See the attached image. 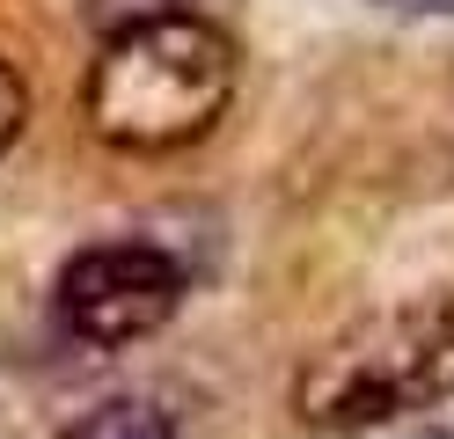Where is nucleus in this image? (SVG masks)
<instances>
[{
  "instance_id": "nucleus-2",
  "label": "nucleus",
  "mask_w": 454,
  "mask_h": 439,
  "mask_svg": "<svg viewBox=\"0 0 454 439\" xmlns=\"http://www.w3.org/2000/svg\"><path fill=\"white\" fill-rule=\"evenodd\" d=\"M447 396H454V293H425V301L352 322L294 373V418L330 439L381 432L395 418L440 410Z\"/></svg>"
},
{
  "instance_id": "nucleus-4",
  "label": "nucleus",
  "mask_w": 454,
  "mask_h": 439,
  "mask_svg": "<svg viewBox=\"0 0 454 439\" xmlns=\"http://www.w3.org/2000/svg\"><path fill=\"white\" fill-rule=\"evenodd\" d=\"M59 439H184V432H176V418H168L161 403H147V396H110V403L89 410V418H74Z\"/></svg>"
},
{
  "instance_id": "nucleus-8",
  "label": "nucleus",
  "mask_w": 454,
  "mask_h": 439,
  "mask_svg": "<svg viewBox=\"0 0 454 439\" xmlns=\"http://www.w3.org/2000/svg\"><path fill=\"white\" fill-rule=\"evenodd\" d=\"M418 439H454V432H418Z\"/></svg>"
},
{
  "instance_id": "nucleus-3",
  "label": "nucleus",
  "mask_w": 454,
  "mask_h": 439,
  "mask_svg": "<svg viewBox=\"0 0 454 439\" xmlns=\"http://www.w3.org/2000/svg\"><path fill=\"white\" fill-rule=\"evenodd\" d=\"M184 293H191V271L161 242H96V249L67 256L51 308H59V330L74 344L125 351L139 337H154L184 308Z\"/></svg>"
},
{
  "instance_id": "nucleus-1",
  "label": "nucleus",
  "mask_w": 454,
  "mask_h": 439,
  "mask_svg": "<svg viewBox=\"0 0 454 439\" xmlns=\"http://www.w3.org/2000/svg\"><path fill=\"white\" fill-rule=\"evenodd\" d=\"M227 96H235V37L206 15L168 8L103 37L81 110H89V132L118 154H168L206 139Z\"/></svg>"
},
{
  "instance_id": "nucleus-5",
  "label": "nucleus",
  "mask_w": 454,
  "mask_h": 439,
  "mask_svg": "<svg viewBox=\"0 0 454 439\" xmlns=\"http://www.w3.org/2000/svg\"><path fill=\"white\" fill-rule=\"evenodd\" d=\"M176 0H89V15L103 22V37L110 29H132V22H147V15H168Z\"/></svg>"
},
{
  "instance_id": "nucleus-7",
  "label": "nucleus",
  "mask_w": 454,
  "mask_h": 439,
  "mask_svg": "<svg viewBox=\"0 0 454 439\" xmlns=\"http://www.w3.org/2000/svg\"><path fill=\"white\" fill-rule=\"evenodd\" d=\"M388 15H411V22H433V15H454V0H374Z\"/></svg>"
},
{
  "instance_id": "nucleus-6",
  "label": "nucleus",
  "mask_w": 454,
  "mask_h": 439,
  "mask_svg": "<svg viewBox=\"0 0 454 439\" xmlns=\"http://www.w3.org/2000/svg\"><path fill=\"white\" fill-rule=\"evenodd\" d=\"M22 117H30V96H22V81H15V67L0 59V154L15 146V132H22Z\"/></svg>"
}]
</instances>
